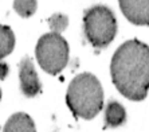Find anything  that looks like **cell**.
<instances>
[{"mask_svg":"<svg viewBox=\"0 0 149 132\" xmlns=\"http://www.w3.org/2000/svg\"><path fill=\"white\" fill-rule=\"evenodd\" d=\"M15 35L8 26L0 25V59L6 58L14 51Z\"/></svg>","mask_w":149,"mask_h":132,"instance_id":"obj_9","label":"cell"},{"mask_svg":"<svg viewBox=\"0 0 149 132\" xmlns=\"http://www.w3.org/2000/svg\"><path fill=\"white\" fill-rule=\"evenodd\" d=\"M121 12L136 26H149V0H118Z\"/></svg>","mask_w":149,"mask_h":132,"instance_id":"obj_6","label":"cell"},{"mask_svg":"<svg viewBox=\"0 0 149 132\" xmlns=\"http://www.w3.org/2000/svg\"><path fill=\"white\" fill-rule=\"evenodd\" d=\"M67 25H69V19H67L66 15L54 14L49 19V26L52 32H59V34H61V32L67 27Z\"/></svg>","mask_w":149,"mask_h":132,"instance_id":"obj_11","label":"cell"},{"mask_svg":"<svg viewBox=\"0 0 149 132\" xmlns=\"http://www.w3.org/2000/svg\"><path fill=\"white\" fill-rule=\"evenodd\" d=\"M8 72H10V67H8L7 63L0 62V80H4L8 76Z\"/></svg>","mask_w":149,"mask_h":132,"instance_id":"obj_12","label":"cell"},{"mask_svg":"<svg viewBox=\"0 0 149 132\" xmlns=\"http://www.w3.org/2000/svg\"><path fill=\"white\" fill-rule=\"evenodd\" d=\"M0 131H1V128H0Z\"/></svg>","mask_w":149,"mask_h":132,"instance_id":"obj_14","label":"cell"},{"mask_svg":"<svg viewBox=\"0 0 149 132\" xmlns=\"http://www.w3.org/2000/svg\"><path fill=\"white\" fill-rule=\"evenodd\" d=\"M69 43L59 32H49L38 39L35 57L39 66L46 73L56 76L69 62Z\"/></svg>","mask_w":149,"mask_h":132,"instance_id":"obj_4","label":"cell"},{"mask_svg":"<svg viewBox=\"0 0 149 132\" xmlns=\"http://www.w3.org/2000/svg\"><path fill=\"white\" fill-rule=\"evenodd\" d=\"M83 31L93 47H108L117 34V19L114 12L102 4L90 7L83 15Z\"/></svg>","mask_w":149,"mask_h":132,"instance_id":"obj_3","label":"cell"},{"mask_svg":"<svg viewBox=\"0 0 149 132\" xmlns=\"http://www.w3.org/2000/svg\"><path fill=\"white\" fill-rule=\"evenodd\" d=\"M38 1L36 0H14V10L22 18H30L36 12Z\"/></svg>","mask_w":149,"mask_h":132,"instance_id":"obj_10","label":"cell"},{"mask_svg":"<svg viewBox=\"0 0 149 132\" xmlns=\"http://www.w3.org/2000/svg\"><path fill=\"white\" fill-rule=\"evenodd\" d=\"M66 104L75 117L91 120L104 108V89L91 73H81L71 80L66 92Z\"/></svg>","mask_w":149,"mask_h":132,"instance_id":"obj_2","label":"cell"},{"mask_svg":"<svg viewBox=\"0 0 149 132\" xmlns=\"http://www.w3.org/2000/svg\"><path fill=\"white\" fill-rule=\"evenodd\" d=\"M0 100H1V89H0Z\"/></svg>","mask_w":149,"mask_h":132,"instance_id":"obj_13","label":"cell"},{"mask_svg":"<svg viewBox=\"0 0 149 132\" xmlns=\"http://www.w3.org/2000/svg\"><path fill=\"white\" fill-rule=\"evenodd\" d=\"M3 132H36L35 123L31 116L24 112H17L10 116L7 123L4 124Z\"/></svg>","mask_w":149,"mask_h":132,"instance_id":"obj_7","label":"cell"},{"mask_svg":"<svg viewBox=\"0 0 149 132\" xmlns=\"http://www.w3.org/2000/svg\"><path fill=\"white\" fill-rule=\"evenodd\" d=\"M111 81L125 98L142 101L149 92V46L139 39L122 43L111 57Z\"/></svg>","mask_w":149,"mask_h":132,"instance_id":"obj_1","label":"cell"},{"mask_svg":"<svg viewBox=\"0 0 149 132\" xmlns=\"http://www.w3.org/2000/svg\"><path fill=\"white\" fill-rule=\"evenodd\" d=\"M19 82L22 93L26 97H35L42 89L39 76L30 57H24L19 63Z\"/></svg>","mask_w":149,"mask_h":132,"instance_id":"obj_5","label":"cell"},{"mask_svg":"<svg viewBox=\"0 0 149 132\" xmlns=\"http://www.w3.org/2000/svg\"><path fill=\"white\" fill-rule=\"evenodd\" d=\"M126 121V111L118 101L111 100L105 108V127L116 128Z\"/></svg>","mask_w":149,"mask_h":132,"instance_id":"obj_8","label":"cell"}]
</instances>
